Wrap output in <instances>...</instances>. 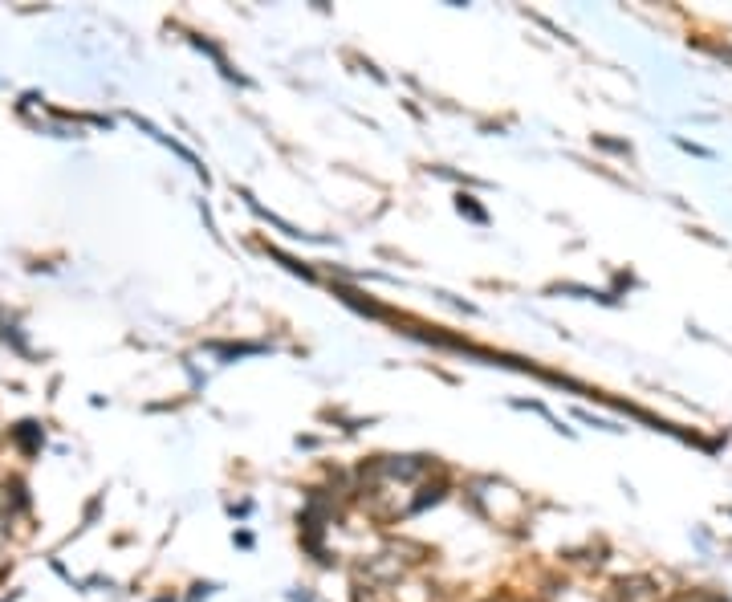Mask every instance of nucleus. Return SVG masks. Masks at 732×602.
Wrapping results in <instances>:
<instances>
[{"label": "nucleus", "mask_w": 732, "mask_h": 602, "mask_svg": "<svg viewBox=\"0 0 732 602\" xmlns=\"http://www.w3.org/2000/svg\"><path fill=\"white\" fill-rule=\"evenodd\" d=\"M619 594H623V602H651V598H655L651 582H643V578H631V582H619Z\"/></svg>", "instance_id": "1"}, {"label": "nucleus", "mask_w": 732, "mask_h": 602, "mask_svg": "<svg viewBox=\"0 0 732 602\" xmlns=\"http://www.w3.org/2000/svg\"><path fill=\"white\" fill-rule=\"evenodd\" d=\"M17 440L33 452V448H37V432H33V424H21V428H17Z\"/></svg>", "instance_id": "2"}]
</instances>
